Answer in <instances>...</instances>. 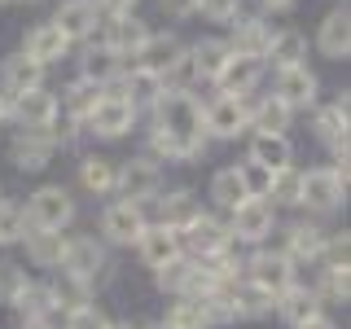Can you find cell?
I'll return each instance as SVG.
<instances>
[{"instance_id":"1","label":"cell","mask_w":351,"mask_h":329,"mask_svg":"<svg viewBox=\"0 0 351 329\" xmlns=\"http://www.w3.org/2000/svg\"><path fill=\"white\" fill-rule=\"evenodd\" d=\"M154 114V127L158 132H171V136H184V141H206L202 136V101L189 93V88H162L149 106Z\"/></svg>"},{"instance_id":"2","label":"cell","mask_w":351,"mask_h":329,"mask_svg":"<svg viewBox=\"0 0 351 329\" xmlns=\"http://www.w3.org/2000/svg\"><path fill=\"white\" fill-rule=\"evenodd\" d=\"M27 224L36 233H66L75 224V197L66 184H40L36 193L27 197Z\"/></svg>"},{"instance_id":"3","label":"cell","mask_w":351,"mask_h":329,"mask_svg":"<svg viewBox=\"0 0 351 329\" xmlns=\"http://www.w3.org/2000/svg\"><path fill=\"white\" fill-rule=\"evenodd\" d=\"M114 193H119V202H132V206H145V202H154V197H162V167L149 158V154L123 158L119 162Z\"/></svg>"},{"instance_id":"4","label":"cell","mask_w":351,"mask_h":329,"mask_svg":"<svg viewBox=\"0 0 351 329\" xmlns=\"http://www.w3.org/2000/svg\"><path fill=\"white\" fill-rule=\"evenodd\" d=\"M241 132H250V101L246 97L219 93L202 106V136L206 141H237Z\"/></svg>"},{"instance_id":"5","label":"cell","mask_w":351,"mask_h":329,"mask_svg":"<svg viewBox=\"0 0 351 329\" xmlns=\"http://www.w3.org/2000/svg\"><path fill=\"white\" fill-rule=\"evenodd\" d=\"M241 281H250V285H259L268 299H277V294H285L294 281V263L281 255V250H272V246H263V250H255L246 263H241Z\"/></svg>"},{"instance_id":"6","label":"cell","mask_w":351,"mask_h":329,"mask_svg":"<svg viewBox=\"0 0 351 329\" xmlns=\"http://www.w3.org/2000/svg\"><path fill=\"white\" fill-rule=\"evenodd\" d=\"M136 119H141V110L132 106L119 88H106L101 106L84 119V132H93V136H101V141H119V136H128V132L136 127Z\"/></svg>"},{"instance_id":"7","label":"cell","mask_w":351,"mask_h":329,"mask_svg":"<svg viewBox=\"0 0 351 329\" xmlns=\"http://www.w3.org/2000/svg\"><path fill=\"white\" fill-rule=\"evenodd\" d=\"M347 202V167H312L303 171V202L307 211L329 215Z\"/></svg>"},{"instance_id":"8","label":"cell","mask_w":351,"mask_h":329,"mask_svg":"<svg viewBox=\"0 0 351 329\" xmlns=\"http://www.w3.org/2000/svg\"><path fill=\"white\" fill-rule=\"evenodd\" d=\"M272 233H277V206H268V202L246 197V202L228 215V237H233V246H263V241H272Z\"/></svg>"},{"instance_id":"9","label":"cell","mask_w":351,"mask_h":329,"mask_svg":"<svg viewBox=\"0 0 351 329\" xmlns=\"http://www.w3.org/2000/svg\"><path fill=\"white\" fill-rule=\"evenodd\" d=\"M106 268H110V259H106V246L97 237H66V255H62V268L66 277H75V281H84L88 290H93L97 281L106 277Z\"/></svg>"},{"instance_id":"10","label":"cell","mask_w":351,"mask_h":329,"mask_svg":"<svg viewBox=\"0 0 351 329\" xmlns=\"http://www.w3.org/2000/svg\"><path fill=\"white\" fill-rule=\"evenodd\" d=\"M325 228L316 224V219H294V224H277V246L272 250H281L290 263H316L325 255Z\"/></svg>"},{"instance_id":"11","label":"cell","mask_w":351,"mask_h":329,"mask_svg":"<svg viewBox=\"0 0 351 329\" xmlns=\"http://www.w3.org/2000/svg\"><path fill=\"white\" fill-rule=\"evenodd\" d=\"M184 49H189V44H184L180 36H171V31H162V36H154V31H149V40L141 44V53L132 58V66L145 71V75H158V80L167 84L171 75H176V66L184 62Z\"/></svg>"},{"instance_id":"12","label":"cell","mask_w":351,"mask_h":329,"mask_svg":"<svg viewBox=\"0 0 351 329\" xmlns=\"http://www.w3.org/2000/svg\"><path fill=\"white\" fill-rule=\"evenodd\" d=\"M9 119L18 123V132H53V123L62 119L58 110V97L49 93V88H31V93H22L9 101Z\"/></svg>"},{"instance_id":"13","label":"cell","mask_w":351,"mask_h":329,"mask_svg":"<svg viewBox=\"0 0 351 329\" xmlns=\"http://www.w3.org/2000/svg\"><path fill=\"white\" fill-rule=\"evenodd\" d=\"M233 246V237H228V224L224 219H215L211 211H202L193 219L189 228L180 233V250L189 259H211V255H219V250H228Z\"/></svg>"},{"instance_id":"14","label":"cell","mask_w":351,"mask_h":329,"mask_svg":"<svg viewBox=\"0 0 351 329\" xmlns=\"http://www.w3.org/2000/svg\"><path fill=\"white\" fill-rule=\"evenodd\" d=\"M145 40H149V22H141L136 14H123V18H106L93 44H101V49L119 53L123 62H132V58L141 53V44H145Z\"/></svg>"},{"instance_id":"15","label":"cell","mask_w":351,"mask_h":329,"mask_svg":"<svg viewBox=\"0 0 351 329\" xmlns=\"http://www.w3.org/2000/svg\"><path fill=\"white\" fill-rule=\"evenodd\" d=\"M316 93H321V80L307 71V62L290 66V71H277V80H272V97H277L290 114H294V110H312Z\"/></svg>"},{"instance_id":"16","label":"cell","mask_w":351,"mask_h":329,"mask_svg":"<svg viewBox=\"0 0 351 329\" xmlns=\"http://www.w3.org/2000/svg\"><path fill=\"white\" fill-rule=\"evenodd\" d=\"M145 206H132V202H110L101 211V237L110 246H136V237L145 233Z\"/></svg>"},{"instance_id":"17","label":"cell","mask_w":351,"mask_h":329,"mask_svg":"<svg viewBox=\"0 0 351 329\" xmlns=\"http://www.w3.org/2000/svg\"><path fill=\"white\" fill-rule=\"evenodd\" d=\"M136 255H141V263H145L149 272L167 268V263H176L184 255V250H180V233H171V228H162V224H145V233L136 237Z\"/></svg>"},{"instance_id":"18","label":"cell","mask_w":351,"mask_h":329,"mask_svg":"<svg viewBox=\"0 0 351 329\" xmlns=\"http://www.w3.org/2000/svg\"><path fill=\"white\" fill-rule=\"evenodd\" d=\"M224 44H228V53H233V58H255V62H263V53H268V44H272V27L259 14H241L233 22V36H228Z\"/></svg>"},{"instance_id":"19","label":"cell","mask_w":351,"mask_h":329,"mask_svg":"<svg viewBox=\"0 0 351 329\" xmlns=\"http://www.w3.org/2000/svg\"><path fill=\"white\" fill-rule=\"evenodd\" d=\"M272 307H277V316L290 329H299V325H307V321H316V316H325V303L316 299V290L312 285H303V281H294L285 294H277L272 299Z\"/></svg>"},{"instance_id":"20","label":"cell","mask_w":351,"mask_h":329,"mask_svg":"<svg viewBox=\"0 0 351 329\" xmlns=\"http://www.w3.org/2000/svg\"><path fill=\"white\" fill-rule=\"evenodd\" d=\"M53 132H18L14 145H9V162H14L18 171H44L53 162Z\"/></svg>"},{"instance_id":"21","label":"cell","mask_w":351,"mask_h":329,"mask_svg":"<svg viewBox=\"0 0 351 329\" xmlns=\"http://www.w3.org/2000/svg\"><path fill=\"white\" fill-rule=\"evenodd\" d=\"M53 27L66 36V44H80V40H93L97 36V9H93V0H62L58 5V14L49 18Z\"/></svg>"},{"instance_id":"22","label":"cell","mask_w":351,"mask_h":329,"mask_svg":"<svg viewBox=\"0 0 351 329\" xmlns=\"http://www.w3.org/2000/svg\"><path fill=\"white\" fill-rule=\"evenodd\" d=\"M123 71H128V62L119 58V53L101 49V44H88L84 58H80V80L97 84V88H114L119 80H123Z\"/></svg>"},{"instance_id":"23","label":"cell","mask_w":351,"mask_h":329,"mask_svg":"<svg viewBox=\"0 0 351 329\" xmlns=\"http://www.w3.org/2000/svg\"><path fill=\"white\" fill-rule=\"evenodd\" d=\"M316 49H321L329 62H343L347 53H351V14H347V5H343V9H329V14L321 18Z\"/></svg>"},{"instance_id":"24","label":"cell","mask_w":351,"mask_h":329,"mask_svg":"<svg viewBox=\"0 0 351 329\" xmlns=\"http://www.w3.org/2000/svg\"><path fill=\"white\" fill-rule=\"evenodd\" d=\"M66 53H71V44H66V36L53 27V22H40V27H31L27 40H22V58H31V62H40V66L62 62Z\"/></svg>"},{"instance_id":"25","label":"cell","mask_w":351,"mask_h":329,"mask_svg":"<svg viewBox=\"0 0 351 329\" xmlns=\"http://www.w3.org/2000/svg\"><path fill=\"white\" fill-rule=\"evenodd\" d=\"M31 88H44V66L22 58V53H14V58H5V66H0V93L14 101V97L31 93Z\"/></svg>"},{"instance_id":"26","label":"cell","mask_w":351,"mask_h":329,"mask_svg":"<svg viewBox=\"0 0 351 329\" xmlns=\"http://www.w3.org/2000/svg\"><path fill=\"white\" fill-rule=\"evenodd\" d=\"M197 215H202V197L193 189H176L167 197H158V224L171 228V233H184Z\"/></svg>"},{"instance_id":"27","label":"cell","mask_w":351,"mask_h":329,"mask_svg":"<svg viewBox=\"0 0 351 329\" xmlns=\"http://www.w3.org/2000/svg\"><path fill=\"white\" fill-rule=\"evenodd\" d=\"M307 58V36L299 27H285V31H272V44L263 53V66L272 71H290V66H303Z\"/></svg>"},{"instance_id":"28","label":"cell","mask_w":351,"mask_h":329,"mask_svg":"<svg viewBox=\"0 0 351 329\" xmlns=\"http://www.w3.org/2000/svg\"><path fill=\"white\" fill-rule=\"evenodd\" d=\"M202 154H206V141H184V136L149 127V158L154 162H197Z\"/></svg>"},{"instance_id":"29","label":"cell","mask_w":351,"mask_h":329,"mask_svg":"<svg viewBox=\"0 0 351 329\" xmlns=\"http://www.w3.org/2000/svg\"><path fill=\"white\" fill-rule=\"evenodd\" d=\"M114 180H119V162L114 158H106V154H84V158H80V184H84V193L110 197V193H114Z\"/></svg>"},{"instance_id":"30","label":"cell","mask_w":351,"mask_h":329,"mask_svg":"<svg viewBox=\"0 0 351 329\" xmlns=\"http://www.w3.org/2000/svg\"><path fill=\"white\" fill-rule=\"evenodd\" d=\"M263 80V62L255 58H228V66L219 71V93H228V97H250L255 93V84Z\"/></svg>"},{"instance_id":"31","label":"cell","mask_w":351,"mask_h":329,"mask_svg":"<svg viewBox=\"0 0 351 329\" xmlns=\"http://www.w3.org/2000/svg\"><path fill=\"white\" fill-rule=\"evenodd\" d=\"M101 97H106V88H97V84H88V80H80V75H75V80L62 88L58 110H66V119H75V123H84V119L93 114L97 106H101Z\"/></svg>"},{"instance_id":"32","label":"cell","mask_w":351,"mask_h":329,"mask_svg":"<svg viewBox=\"0 0 351 329\" xmlns=\"http://www.w3.org/2000/svg\"><path fill=\"white\" fill-rule=\"evenodd\" d=\"M246 162H259V167H268V171L290 167V162H294V145H290V136H263V132H255V136H250V154H246Z\"/></svg>"},{"instance_id":"33","label":"cell","mask_w":351,"mask_h":329,"mask_svg":"<svg viewBox=\"0 0 351 329\" xmlns=\"http://www.w3.org/2000/svg\"><path fill=\"white\" fill-rule=\"evenodd\" d=\"M22 246H27V259L36 263V268L58 272L62 255H66V233H36V228H31V233L22 237Z\"/></svg>"},{"instance_id":"34","label":"cell","mask_w":351,"mask_h":329,"mask_svg":"<svg viewBox=\"0 0 351 329\" xmlns=\"http://www.w3.org/2000/svg\"><path fill=\"white\" fill-rule=\"evenodd\" d=\"M290 110H285L272 93H263L259 101H250V127L263 132V136H285V127H290Z\"/></svg>"},{"instance_id":"35","label":"cell","mask_w":351,"mask_h":329,"mask_svg":"<svg viewBox=\"0 0 351 329\" xmlns=\"http://www.w3.org/2000/svg\"><path fill=\"white\" fill-rule=\"evenodd\" d=\"M193 277H197V263L189 255H180L176 263H167V268L154 272V285H158L162 294H171V299H180V294L193 290Z\"/></svg>"},{"instance_id":"36","label":"cell","mask_w":351,"mask_h":329,"mask_svg":"<svg viewBox=\"0 0 351 329\" xmlns=\"http://www.w3.org/2000/svg\"><path fill=\"white\" fill-rule=\"evenodd\" d=\"M211 202L219 206V211H228L233 215L241 202H246V189H241V175H237V162L233 167H219L211 175Z\"/></svg>"},{"instance_id":"37","label":"cell","mask_w":351,"mask_h":329,"mask_svg":"<svg viewBox=\"0 0 351 329\" xmlns=\"http://www.w3.org/2000/svg\"><path fill=\"white\" fill-rule=\"evenodd\" d=\"M303 202V167H281L272 171V189H268V206H299Z\"/></svg>"},{"instance_id":"38","label":"cell","mask_w":351,"mask_h":329,"mask_svg":"<svg viewBox=\"0 0 351 329\" xmlns=\"http://www.w3.org/2000/svg\"><path fill=\"white\" fill-rule=\"evenodd\" d=\"M53 294H49V285H40V281H27L22 285V294L14 299V312H18V321H44V316L53 312Z\"/></svg>"},{"instance_id":"39","label":"cell","mask_w":351,"mask_h":329,"mask_svg":"<svg viewBox=\"0 0 351 329\" xmlns=\"http://www.w3.org/2000/svg\"><path fill=\"white\" fill-rule=\"evenodd\" d=\"M312 132H316V141H334V136H347V93L338 97V101H329V106H321L312 114Z\"/></svg>"},{"instance_id":"40","label":"cell","mask_w":351,"mask_h":329,"mask_svg":"<svg viewBox=\"0 0 351 329\" xmlns=\"http://www.w3.org/2000/svg\"><path fill=\"white\" fill-rule=\"evenodd\" d=\"M233 312H237V321H255V316L272 312V299L250 281H233Z\"/></svg>"},{"instance_id":"41","label":"cell","mask_w":351,"mask_h":329,"mask_svg":"<svg viewBox=\"0 0 351 329\" xmlns=\"http://www.w3.org/2000/svg\"><path fill=\"white\" fill-rule=\"evenodd\" d=\"M162 329H211V321H206V312H202V303L197 299H171L167 307V316H162Z\"/></svg>"},{"instance_id":"42","label":"cell","mask_w":351,"mask_h":329,"mask_svg":"<svg viewBox=\"0 0 351 329\" xmlns=\"http://www.w3.org/2000/svg\"><path fill=\"white\" fill-rule=\"evenodd\" d=\"M49 294H53V303L62 307L66 316L75 312V307H84V303H93V290H88L84 281H75V277H66V272H58V277L49 281Z\"/></svg>"},{"instance_id":"43","label":"cell","mask_w":351,"mask_h":329,"mask_svg":"<svg viewBox=\"0 0 351 329\" xmlns=\"http://www.w3.org/2000/svg\"><path fill=\"white\" fill-rule=\"evenodd\" d=\"M321 303H347L351 294V268H321V281L312 285Z\"/></svg>"},{"instance_id":"44","label":"cell","mask_w":351,"mask_h":329,"mask_svg":"<svg viewBox=\"0 0 351 329\" xmlns=\"http://www.w3.org/2000/svg\"><path fill=\"white\" fill-rule=\"evenodd\" d=\"M27 233H31V224H27L22 202H0V246H18Z\"/></svg>"},{"instance_id":"45","label":"cell","mask_w":351,"mask_h":329,"mask_svg":"<svg viewBox=\"0 0 351 329\" xmlns=\"http://www.w3.org/2000/svg\"><path fill=\"white\" fill-rule=\"evenodd\" d=\"M237 175H241V189H246V197L268 202V189H272V171L268 167H259V162H237Z\"/></svg>"},{"instance_id":"46","label":"cell","mask_w":351,"mask_h":329,"mask_svg":"<svg viewBox=\"0 0 351 329\" xmlns=\"http://www.w3.org/2000/svg\"><path fill=\"white\" fill-rule=\"evenodd\" d=\"M31 277H27V268L22 263H14V259H0V303L5 307H14V299L22 294V285H27Z\"/></svg>"},{"instance_id":"47","label":"cell","mask_w":351,"mask_h":329,"mask_svg":"<svg viewBox=\"0 0 351 329\" xmlns=\"http://www.w3.org/2000/svg\"><path fill=\"white\" fill-rule=\"evenodd\" d=\"M114 321L101 312L97 303H84V307H75L71 316H66V329H110Z\"/></svg>"},{"instance_id":"48","label":"cell","mask_w":351,"mask_h":329,"mask_svg":"<svg viewBox=\"0 0 351 329\" xmlns=\"http://www.w3.org/2000/svg\"><path fill=\"white\" fill-rule=\"evenodd\" d=\"M197 14H202L206 22H233L241 18V0H197Z\"/></svg>"},{"instance_id":"49","label":"cell","mask_w":351,"mask_h":329,"mask_svg":"<svg viewBox=\"0 0 351 329\" xmlns=\"http://www.w3.org/2000/svg\"><path fill=\"white\" fill-rule=\"evenodd\" d=\"M347 255H351V237L347 233H329L321 263H325V268H347Z\"/></svg>"},{"instance_id":"50","label":"cell","mask_w":351,"mask_h":329,"mask_svg":"<svg viewBox=\"0 0 351 329\" xmlns=\"http://www.w3.org/2000/svg\"><path fill=\"white\" fill-rule=\"evenodd\" d=\"M93 9H97V18H123L136 9V0H93Z\"/></svg>"},{"instance_id":"51","label":"cell","mask_w":351,"mask_h":329,"mask_svg":"<svg viewBox=\"0 0 351 329\" xmlns=\"http://www.w3.org/2000/svg\"><path fill=\"white\" fill-rule=\"evenodd\" d=\"M162 9H167L171 18H193L197 14V0H162Z\"/></svg>"},{"instance_id":"52","label":"cell","mask_w":351,"mask_h":329,"mask_svg":"<svg viewBox=\"0 0 351 329\" xmlns=\"http://www.w3.org/2000/svg\"><path fill=\"white\" fill-rule=\"evenodd\" d=\"M290 5H294V0H259V9H263V14H285ZM263 14H259V18H263Z\"/></svg>"},{"instance_id":"53","label":"cell","mask_w":351,"mask_h":329,"mask_svg":"<svg viewBox=\"0 0 351 329\" xmlns=\"http://www.w3.org/2000/svg\"><path fill=\"white\" fill-rule=\"evenodd\" d=\"M299 329H338L329 316H316V321H307V325H299Z\"/></svg>"},{"instance_id":"54","label":"cell","mask_w":351,"mask_h":329,"mask_svg":"<svg viewBox=\"0 0 351 329\" xmlns=\"http://www.w3.org/2000/svg\"><path fill=\"white\" fill-rule=\"evenodd\" d=\"M14 329H44L40 321H18V316H14Z\"/></svg>"},{"instance_id":"55","label":"cell","mask_w":351,"mask_h":329,"mask_svg":"<svg viewBox=\"0 0 351 329\" xmlns=\"http://www.w3.org/2000/svg\"><path fill=\"white\" fill-rule=\"evenodd\" d=\"M5 119H9V97L0 93V123H5Z\"/></svg>"},{"instance_id":"56","label":"cell","mask_w":351,"mask_h":329,"mask_svg":"<svg viewBox=\"0 0 351 329\" xmlns=\"http://www.w3.org/2000/svg\"><path fill=\"white\" fill-rule=\"evenodd\" d=\"M110 329H136V325H132V321H123V325H110Z\"/></svg>"},{"instance_id":"57","label":"cell","mask_w":351,"mask_h":329,"mask_svg":"<svg viewBox=\"0 0 351 329\" xmlns=\"http://www.w3.org/2000/svg\"><path fill=\"white\" fill-rule=\"evenodd\" d=\"M0 5H9V0H0Z\"/></svg>"},{"instance_id":"58","label":"cell","mask_w":351,"mask_h":329,"mask_svg":"<svg viewBox=\"0 0 351 329\" xmlns=\"http://www.w3.org/2000/svg\"><path fill=\"white\" fill-rule=\"evenodd\" d=\"M27 5H36V0H27Z\"/></svg>"},{"instance_id":"59","label":"cell","mask_w":351,"mask_h":329,"mask_svg":"<svg viewBox=\"0 0 351 329\" xmlns=\"http://www.w3.org/2000/svg\"><path fill=\"white\" fill-rule=\"evenodd\" d=\"M0 202H5V197H0Z\"/></svg>"},{"instance_id":"60","label":"cell","mask_w":351,"mask_h":329,"mask_svg":"<svg viewBox=\"0 0 351 329\" xmlns=\"http://www.w3.org/2000/svg\"><path fill=\"white\" fill-rule=\"evenodd\" d=\"M158 329H162V325H158Z\"/></svg>"}]
</instances>
